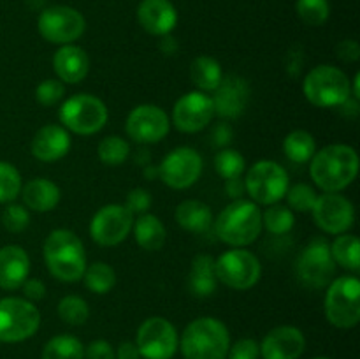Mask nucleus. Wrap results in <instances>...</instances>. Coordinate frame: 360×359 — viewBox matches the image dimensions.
Instances as JSON below:
<instances>
[{"label":"nucleus","mask_w":360,"mask_h":359,"mask_svg":"<svg viewBox=\"0 0 360 359\" xmlns=\"http://www.w3.org/2000/svg\"><path fill=\"white\" fill-rule=\"evenodd\" d=\"M309 162V176L323 192H341L359 175V155L348 144L323 146Z\"/></svg>","instance_id":"nucleus-1"},{"label":"nucleus","mask_w":360,"mask_h":359,"mask_svg":"<svg viewBox=\"0 0 360 359\" xmlns=\"http://www.w3.org/2000/svg\"><path fill=\"white\" fill-rule=\"evenodd\" d=\"M46 267L60 282L74 284L83 278L86 270V252L76 232L69 229H55L42 246Z\"/></svg>","instance_id":"nucleus-2"},{"label":"nucleus","mask_w":360,"mask_h":359,"mask_svg":"<svg viewBox=\"0 0 360 359\" xmlns=\"http://www.w3.org/2000/svg\"><path fill=\"white\" fill-rule=\"evenodd\" d=\"M214 224L218 238L232 248L252 245L262 232V211L248 199H236L220 211Z\"/></svg>","instance_id":"nucleus-3"},{"label":"nucleus","mask_w":360,"mask_h":359,"mask_svg":"<svg viewBox=\"0 0 360 359\" xmlns=\"http://www.w3.org/2000/svg\"><path fill=\"white\" fill-rule=\"evenodd\" d=\"M231 334L227 326L214 317L192 320L179 338V348L185 359H227Z\"/></svg>","instance_id":"nucleus-4"},{"label":"nucleus","mask_w":360,"mask_h":359,"mask_svg":"<svg viewBox=\"0 0 360 359\" xmlns=\"http://www.w3.org/2000/svg\"><path fill=\"white\" fill-rule=\"evenodd\" d=\"M304 97L316 108H340L352 97L350 77L340 67L323 65L313 67L302 81Z\"/></svg>","instance_id":"nucleus-5"},{"label":"nucleus","mask_w":360,"mask_h":359,"mask_svg":"<svg viewBox=\"0 0 360 359\" xmlns=\"http://www.w3.org/2000/svg\"><path fill=\"white\" fill-rule=\"evenodd\" d=\"M58 118L62 127L79 136H94L104 129L109 111L104 101L90 94H76L60 106Z\"/></svg>","instance_id":"nucleus-6"},{"label":"nucleus","mask_w":360,"mask_h":359,"mask_svg":"<svg viewBox=\"0 0 360 359\" xmlns=\"http://www.w3.org/2000/svg\"><path fill=\"white\" fill-rule=\"evenodd\" d=\"M326 317L338 329H350L360 320V282L355 275H345L327 285Z\"/></svg>","instance_id":"nucleus-7"},{"label":"nucleus","mask_w":360,"mask_h":359,"mask_svg":"<svg viewBox=\"0 0 360 359\" xmlns=\"http://www.w3.org/2000/svg\"><path fill=\"white\" fill-rule=\"evenodd\" d=\"M246 192L250 194L255 204L280 203L290 187V178L283 165L274 160H259L246 171L245 178Z\"/></svg>","instance_id":"nucleus-8"},{"label":"nucleus","mask_w":360,"mask_h":359,"mask_svg":"<svg viewBox=\"0 0 360 359\" xmlns=\"http://www.w3.org/2000/svg\"><path fill=\"white\" fill-rule=\"evenodd\" d=\"M41 326V312L25 298L0 299V341L18 344L34 336Z\"/></svg>","instance_id":"nucleus-9"},{"label":"nucleus","mask_w":360,"mask_h":359,"mask_svg":"<svg viewBox=\"0 0 360 359\" xmlns=\"http://www.w3.org/2000/svg\"><path fill=\"white\" fill-rule=\"evenodd\" d=\"M217 278L227 287L236 291H248L259 284L262 264L259 257L245 248H232L214 259Z\"/></svg>","instance_id":"nucleus-10"},{"label":"nucleus","mask_w":360,"mask_h":359,"mask_svg":"<svg viewBox=\"0 0 360 359\" xmlns=\"http://www.w3.org/2000/svg\"><path fill=\"white\" fill-rule=\"evenodd\" d=\"M297 278L309 289H322L333 282L336 264L330 256V243L322 236L313 238L304 246L295 263Z\"/></svg>","instance_id":"nucleus-11"},{"label":"nucleus","mask_w":360,"mask_h":359,"mask_svg":"<svg viewBox=\"0 0 360 359\" xmlns=\"http://www.w3.org/2000/svg\"><path fill=\"white\" fill-rule=\"evenodd\" d=\"M39 34L53 44H72L84 34L86 21L77 9L69 6H51L41 11L37 20Z\"/></svg>","instance_id":"nucleus-12"},{"label":"nucleus","mask_w":360,"mask_h":359,"mask_svg":"<svg viewBox=\"0 0 360 359\" xmlns=\"http://www.w3.org/2000/svg\"><path fill=\"white\" fill-rule=\"evenodd\" d=\"M136 345L144 359H172L179 347L178 331L164 317H150L137 329Z\"/></svg>","instance_id":"nucleus-13"},{"label":"nucleus","mask_w":360,"mask_h":359,"mask_svg":"<svg viewBox=\"0 0 360 359\" xmlns=\"http://www.w3.org/2000/svg\"><path fill=\"white\" fill-rule=\"evenodd\" d=\"M202 157L190 146H179L169 151L158 165V178L174 190H185L195 185L202 175Z\"/></svg>","instance_id":"nucleus-14"},{"label":"nucleus","mask_w":360,"mask_h":359,"mask_svg":"<svg viewBox=\"0 0 360 359\" xmlns=\"http://www.w3.org/2000/svg\"><path fill=\"white\" fill-rule=\"evenodd\" d=\"M134 215L125 204H105L90 220V236L97 245L116 246L132 232Z\"/></svg>","instance_id":"nucleus-15"},{"label":"nucleus","mask_w":360,"mask_h":359,"mask_svg":"<svg viewBox=\"0 0 360 359\" xmlns=\"http://www.w3.org/2000/svg\"><path fill=\"white\" fill-rule=\"evenodd\" d=\"M311 215L316 227L334 236L348 232L355 222L354 204L340 192H323L316 197Z\"/></svg>","instance_id":"nucleus-16"},{"label":"nucleus","mask_w":360,"mask_h":359,"mask_svg":"<svg viewBox=\"0 0 360 359\" xmlns=\"http://www.w3.org/2000/svg\"><path fill=\"white\" fill-rule=\"evenodd\" d=\"M213 101L204 92H188L176 101L172 108L171 122L179 132L193 134L206 129L214 118Z\"/></svg>","instance_id":"nucleus-17"},{"label":"nucleus","mask_w":360,"mask_h":359,"mask_svg":"<svg viewBox=\"0 0 360 359\" xmlns=\"http://www.w3.org/2000/svg\"><path fill=\"white\" fill-rule=\"evenodd\" d=\"M171 129L167 113L155 104H141L129 113L125 130L139 144H153L164 139Z\"/></svg>","instance_id":"nucleus-18"},{"label":"nucleus","mask_w":360,"mask_h":359,"mask_svg":"<svg viewBox=\"0 0 360 359\" xmlns=\"http://www.w3.org/2000/svg\"><path fill=\"white\" fill-rule=\"evenodd\" d=\"M211 101H213L214 115L221 116L224 120L238 118L245 113L250 101L248 81L238 74L224 76L221 83L213 92Z\"/></svg>","instance_id":"nucleus-19"},{"label":"nucleus","mask_w":360,"mask_h":359,"mask_svg":"<svg viewBox=\"0 0 360 359\" xmlns=\"http://www.w3.org/2000/svg\"><path fill=\"white\" fill-rule=\"evenodd\" d=\"M304 351V333L295 326L274 327L260 344V355L264 359H299Z\"/></svg>","instance_id":"nucleus-20"},{"label":"nucleus","mask_w":360,"mask_h":359,"mask_svg":"<svg viewBox=\"0 0 360 359\" xmlns=\"http://www.w3.org/2000/svg\"><path fill=\"white\" fill-rule=\"evenodd\" d=\"M70 132L62 125L49 123L41 127L32 139L30 150L37 160L56 162L65 157L70 150Z\"/></svg>","instance_id":"nucleus-21"},{"label":"nucleus","mask_w":360,"mask_h":359,"mask_svg":"<svg viewBox=\"0 0 360 359\" xmlns=\"http://www.w3.org/2000/svg\"><path fill=\"white\" fill-rule=\"evenodd\" d=\"M137 20L148 34L164 37L174 30L178 11L171 0H143L137 9Z\"/></svg>","instance_id":"nucleus-22"},{"label":"nucleus","mask_w":360,"mask_h":359,"mask_svg":"<svg viewBox=\"0 0 360 359\" xmlns=\"http://www.w3.org/2000/svg\"><path fill=\"white\" fill-rule=\"evenodd\" d=\"M53 69L62 83L76 84L88 76L90 58L79 46L63 44L53 55Z\"/></svg>","instance_id":"nucleus-23"},{"label":"nucleus","mask_w":360,"mask_h":359,"mask_svg":"<svg viewBox=\"0 0 360 359\" xmlns=\"http://www.w3.org/2000/svg\"><path fill=\"white\" fill-rule=\"evenodd\" d=\"M30 273V257L20 245H6L0 248V289L16 291Z\"/></svg>","instance_id":"nucleus-24"},{"label":"nucleus","mask_w":360,"mask_h":359,"mask_svg":"<svg viewBox=\"0 0 360 359\" xmlns=\"http://www.w3.org/2000/svg\"><path fill=\"white\" fill-rule=\"evenodd\" d=\"M21 196H23L25 206L32 211H37V213L55 210L62 199L58 185L48 178L28 180L21 187Z\"/></svg>","instance_id":"nucleus-25"},{"label":"nucleus","mask_w":360,"mask_h":359,"mask_svg":"<svg viewBox=\"0 0 360 359\" xmlns=\"http://www.w3.org/2000/svg\"><path fill=\"white\" fill-rule=\"evenodd\" d=\"M174 218L185 231L197 232V234L206 232L213 225V211L199 199H186L179 203Z\"/></svg>","instance_id":"nucleus-26"},{"label":"nucleus","mask_w":360,"mask_h":359,"mask_svg":"<svg viewBox=\"0 0 360 359\" xmlns=\"http://www.w3.org/2000/svg\"><path fill=\"white\" fill-rule=\"evenodd\" d=\"M218 287L217 267L214 259L207 253H199L193 257L192 267H190V289L199 298H207L213 294Z\"/></svg>","instance_id":"nucleus-27"},{"label":"nucleus","mask_w":360,"mask_h":359,"mask_svg":"<svg viewBox=\"0 0 360 359\" xmlns=\"http://www.w3.org/2000/svg\"><path fill=\"white\" fill-rule=\"evenodd\" d=\"M132 231L137 245L143 250H148V252L160 250L165 243V236H167L165 225L162 224L160 218L151 213L139 215V218L134 222Z\"/></svg>","instance_id":"nucleus-28"},{"label":"nucleus","mask_w":360,"mask_h":359,"mask_svg":"<svg viewBox=\"0 0 360 359\" xmlns=\"http://www.w3.org/2000/svg\"><path fill=\"white\" fill-rule=\"evenodd\" d=\"M190 80L199 88V92H214L224 80V70L220 62L213 56L200 55L190 63Z\"/></svg>","instance_id":"nucleus-29"},{"label":"nucleus","mask_w":360,"mask_h":359,"mask_svg":"<svg viewBox=\"0 0 360 359\" xmlns=\"http://www.w3.org/2000/svg\"><path fill=\"white\" fill-rule=\"evenodd\" d=\"M330 256L334 264L357 273L360 270V243L357 236L350 232L338 234L330 243Z\"/></svg>","instance_id":"nucleus-30"},{"label":"nucleus","mask_w":360,"mask_h":359,"mask_svg":"<svg viewBox=\"0 0 360 359\" xmlns=\"http://www.w3.org/2000/svg\"><path fill=\"white\" fill-rule=\"evenodd\" d=\"M283 151L288 160L295 162V164H306L315 155L316 141L308 130H292L283 141Z\"/></svg>","instance_id":"nucleus-31"},{"label":"nucleus","mask_w":360,"mask_h":359,"mask_svg":"<svg viewBox=\"0 0 360 359\" xmlns=\"http://www.w3.org/2000/svg\"><path fill=\"white\" fill-rule=\"evenodd\" d=\"M42 359H84V345L72 334H56L42 348Z\"/></svg>","instance_id":"nucleus-32"},{"label":"nucleus","mask_w":360,"mask_h":359,"mask_svg":"<svg viewBox=\"0 0 360 359\" xmlns=\"http://www.w3.org/2000/svg\"><path fill=\"white\" fill-rule=\"evenodd\" d=\"M83 280L88 291L95 292V294H108L116 285V271L108 263L97 260V263L86 266Z\"/></svg>","instance_id":"nucleus-33"},{"label":"nucleus","mask_w":360,"mask_h":359,"mask_svg":"<svg viewBox=\"0 0 360 359\" xmlns=\"http://www.w3.org/2000/svg\"><path fill=\"white\" fill-rule=\"evenodd\" d=\"M294 211L288 206H281L278 203L271 204L262 213V225L273 236H285L287 232H290L294 229Z\"/></svg>","instance_id":"nucleus-34"},{"label":"nucleus","mask_w":360,"mask_h":359,"mask_svg":"<svg viewBox=\"0 0 360 359\" xmlns=\"http://www.w3.org/2000/svg\"><path fill=\"white\" fill-rule=\"evenodd\" d=\"M97 153L102 164L109 165V168H116V165H122L129 158L130 144L123 137L112 134V136L104 137L98 143Z\"/></svg>","instance_id":"nucleus-35"},{"label":"nucleus","mask_w":360,"mask_h":359,"mask_svg":"<svg viewBox=\"0 0 360 359\" xmlns=\"http://www.w3.org/2000/svg\"><path fill=\"white\" fill-rule=\"evenodd\" d=\"M58 317L70 326H83L90 319V306L79 296H65L58 301Z\"/></svg>","instance_id":"nucleus-36"},{"label":"nucleus","mask_w":360,"mask_h":359,"mask_svg":"<svg viewBox=\"0 0 360 359\" xmlns=\"http://www.w3.org/2000/svg\"><path fill=\"white\" fill-rule=\"evenodd\" d=\"M214 171L224 180L239 178L246 171V160L238 150L224 148L214 155Z\"/></svg>","instance_id":"nucleus-37"},{"label":"nucleus","mask_w":360,"mask_h":359,"mask_svg":"<svg viewBox=\"0 0 360 359\" xmlns=\"http://www.w3.org/2000/svg\"><path fill=\"white\" fill-rule=\"evenodd\" d=\"M21 175L11 162L0 160V203L9 204L21 194Z\"/></svg>","instance_id":"nucleus-38"},{"label":"nucleus","mask_w":360,"mask_h":359,"mask_svg":"<svg viewBox=\"0 0 360 359\" xmlns=\"http://www.w3.org/2000/svg\"><path fill=\"white\" fill-rule=\"evenodd\" d=\"M299 18L311 27H320L329 20L330 6L327 0H297L295 4Z\"/></svg>","instance_id":"nucleus-39"},{"label":"nucleus","mask_w":360,"mask_h":359,"mask_svg":"<svg viewBox=\"0 0 360 359\" xmlns=\"http://www.w3.org/2000/svg\"><path fill=\"white\" fill-rule=\"evenodd\" d=\"M285 197H287L288 208L292 211H311L319 194L308 183H295V185L288 187Z\"/></svg>","instance_id":"nucleus-40"},{"label":"nucleus","mask_w":360,"mask_h":359,"mask_svg":"<svg viewBox=\"0 0 360 359\" xmlns=\"http://www.w3.org/2000/svg\"><path fill=\"white\" fill-rule=\"evenodd\" d=\"M30 224V213H28V208L23 204H14L9 203L2 211V225L9 232H23L25 229Z\"/></svg>","instance_id":"nucleus-41"},{"label":"nucleus","mask_w":360,"mask_h":359,"mask_svg":"<svg viewBox=\"0 0 360 359\" xmlns=\"http://www.w3.org/2000/svg\"><path fill=\"white\" fill-rule=\"evenodd\" d=\"M63 95H65V83H62L58 77L41 81L35 88V99L42 106H55L56 102L62 101Z\"/></svg>","instance_id":"nucleus-42"},{"label":"nucleus","mask_w":360,"mask_h":359,"mask_svg":"<svg viewBox=\"0 0 360 359\" xmlns=\"http://www.w3.org/2000/svg\"><path fill=\"white\" fill-rule=\"evenodd\" d=\"M260 344L253 338H241L229 347L227 359H259Z\"/></svg>","instance_id":"nucleus-43"},{"label":"nucleus","mask_w":360,"mask_h":359,"mask_svg":"<svg viewBox=\"0 0 360 359\" xmlns=\"http://www.w3.org/2000/svg\"><path fill=\"white\" fill-rule=\"evenodd\" d=\"M151 203H153L151 194L148 192L146 189H143V187H136V189L130 190L129 196H127L125 206L132 215H143L150 210Z\"/></svg>","instance_id":"nucleus-44"},{"label":"nucleus","mask_w":360,"mask_h":359,"mask_svg":"<svg viewBox=\"0 0 360 359\" xmlns=\"http://www.w3.org/2000/svg\"><path fill=\"white\" fill-rule=\"evenodd\" d=\"M84 359H115V348L109 341L95 340L84 347Z\"/></svg>","instance_id":"nucleus-45"},{"label":"nucleus","mask_w":360,"mask_h":359,"mask_svg":"<svg viewBox=\"0 0 360 359\" xmlns=\"http://www.w3.org/2000/svg\"><path fill=\"white\" fill-rule=\"evenodd\" d=\"M338 58L347 63H354L360 58V46L355 39H345L336 46Z\"/></svg>","instance_id":"nucleus-46"},{"label":"nucleus","mask_w":360,"mask_h":359,"mask_svg":"<svg viewBox=\"0 0 360 359\" xmlns=\"http://www.w3.org/2000/svg\"><path fill=\"white\" fill-rule=\"evenodd\" d=\"M21 287H23L25 299H28V301L32 303L41 301V299L46 296V285L44 282L39 280V278H27Z\"/></svg>","instance_id":"nucleus-47"},{"label":"nucleus","mask_w":360,"mask_h":359,"mask_svg":"<svg viewBox=\"0 0 360 359\" xmlns=\"http://www.w3.org/2000/svg\"><path fill=\"white\" fill-rule=\"evenodd\" d=\"M232 136H234V132H232V127L229 125L227 122L218 123V125L213 129V134H211V137H213V144L218 148L227 146V144L232 141Z\"/></svg>","instance_id":"nucleus-48"},{"label":"nucleus","mask_w":360,"mask_h":359,"mask_svg":"<svg viewBox=\"0 0 360 359\" xmlns=\"http://www.w3.org/2000/svg\"><path fill=\"white\" fill-rule=\"evenodd\" d=\"M245 192H246V187H245V180H243V176H239V178L225 180V194H227L232 201L243 199Z\"/></svg>","instance_id":"nucleus-49"},{"label":"nucleus","mask_w":360,"mask_h":359,"mask_svg":"<svg viewBox=\"0 0 360 359\" xmlns=\"http://www.w3.org/2000/svg\"><path fill=\"white\" fill-rule=\"evenodd\" d=\"M302 62H304V58H302V49L299 48H292L290 51H288V62H287V73L290 74L292 77H297L299 76V70H301V65Z\"/></svg>","instance_id":"nucleus-50"},{"label":"nucleus","mask_w":360,"mask_h":359,"mask_svg":"<svg viewBox=\"0 0 360 359\" xmlns=\"http://www.w3.org/2000/svg\"><path fill=\"white\" fill-rule=\"evenodd\" d=\"M115 359H141L136 341H122L115 351Z\"/></svg>","instance_id":"nucleus-51"},{"label":"nucleus","mask_w":360,"mask_h":359,"mask_svg":"<svg viewBox=\"0 0 360 359\" xmlns=\"http://www.w3.org/2000/svg\"><path fill=\"white\" fill-rule=\"evenodd\" d=\"M341 113L347 116H357L359 115V101H355L354 97H350L348 101H345L343 104L340 106Z\"/></svg>","instance_id":"nucleus-52"},{"label":"nucleus","mask_w":360,"mask_h":359,"mask_svg":"<svg viewBox=\"0 0 360 359\" xmlns=\"http://www.w3.org/2000/svg\"><path fill=\"white\" fill-rule=\"evenodd\" d=\"M160 49L164 53H167V55H172V53L178 49V44H176V41L171 37V35H164L160 41Z\"/></svg>","instance_id":"nucleus-53"},{"label":"nucleus","mask_w":360,"mask_h":359,"mask_svg":"<svg viewBox=\"0 0 360 359\" xmlns=\"http://www.w3.org/2000/svg\"><path fill=\"white\" fill-rule=\"evenodd\" d=\"M350 88H352V97L355 101H360V74L355 73L354 80L350 81Z\"/></svg>","instance_id":"nucleus-54"},{"label":"nucleus","mask_w":360,"mask_h":359,"mask_svg":"<svg viewBox=\"0 0 360 359\" xmlns=\"http://www.w3.org/2000/svg\"><path fill=\"white\" fill-rule=\"evenodd\" d=\"M136 162H137V164H141V165H143V168H144V165H148V164H150V162H151V155L148 153V151L143 148V150L137 151Z\"/></svg>","instance_id":"nucleus-55"},{"label":"nucleus","mask_w":360,"mask_h":359,"mask_svg":"<svg viewBox=\"0 0 360 359\" xmlns=\"http://www.w3.org/2000/svg\"><path fill=\"white\" fill-rule=\"evenodd\" d=\"M144 176H146L148 180H157L158 178V165H144Z\"/></svg>","instance_id":"nucleus-56"},{"label":"nucleus","mask_w":360,"mask_h":359,"mask_svg":"<svg viewBox=\"0 0 360 359\" xmlns=\"http://www.w3.org/2000/svg\"><path fill=\"white\" fill-rule=\"evenodd\" d=\"M46 2H48V0H27V6L30 7L32 11H42L46 7Z\"/></svg>","instance_id":"nucleus-57"},{"label":"nucleus","mask_w":360,"mask_h":359,"mask_svg":"<svg viewBox=\"0 0 360 359\" xmlns=\"http://www.w3.org/2000/svg\"><path fill=\"white\" fill-rule=\"evenodd\" d=\"M313 359H330V358H326V355H319V358H313Z\"/></svg>","instance_id":"nucleus-58"}]
</instances>
